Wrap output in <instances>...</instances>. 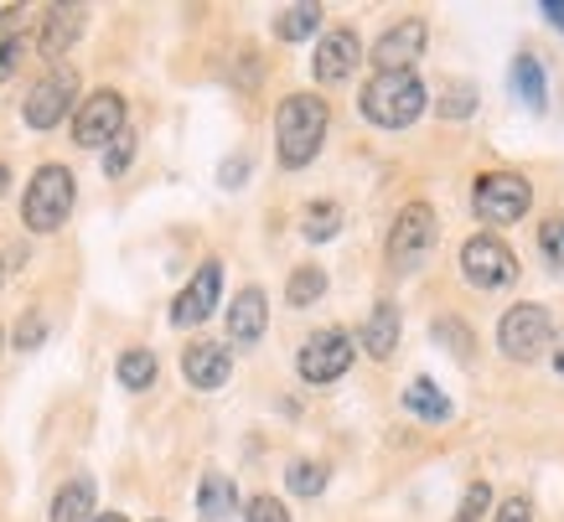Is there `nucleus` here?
Wrapping results in <instances>:
<instances>
[{"mask_svg": "<svg viewBox=\"0 0 564 522\" xmlns=\"http://www.w3.org/2000/svg\"><path fill=\"white\" fill-rule=\"evenodd\" d=\"M430 47V32L425 21H399V26H389V32L373 42V68L378 73H410L414 63H420V52Z\"/></svg>", "mask_w": 564, "mask_h": 522, "instance_id": "9b49d317", "label": "nucleus"}, {"mask_svg": "<svg viewBox=\"0 0 564 522\" xmlns=\"http://www.w3.org/2000/svg\"><path fill=\"white\" fill-rule=\"evenodd\" d=\"M6 186H11V166H0V197H6Z\"/></svg>", "mask_w": 564, "mask_h": 522, "instance_id": "ea45409f", "label": "nucleus"}, {"mask_svg": "<svg viewBox=\"0 0 564 522\" xmlns=\"http://www.w3.org/2000/svg\"><path fill=\"white\" fill-rule=\"evenodd\" d=\"M0 274H6V264H0Z\"/></svg>", "mask_w": 564, "mask_h": 522, "instance_id": "a19ab883", "label": "nucleus"}, {"mask_svg": "<svg viewBox=\"0 0 564 522\" xmlns=\"http://www.w3.org/2000/svg\"><path fill=\"white\" fill-rule=\"evenodd\" d=\"M487 507H492V487H487V481H471L451 522H481V512H487Z\"/></svg>", "mask_w": 564, "mask_h": 522, "instance_id": "7c9ffc66", "label": "nucleus"}, {"mask_svg": "<svg viewBox=\"0 0 564 522\" xmlns=\"http://www.w3.org/2000/svg\"><path fill=\"white\" fill-rule=\"evenodd\" d=\"M120 383H124V388H135V393H140V388H151V383H155V357L145 352V347H130V352L120 357Z\"/></svg>", "mask_w": 564, "mask_h": 522, "instance_id": "bb28decb", "label": "nucleus"}, {"mask_svg": "<svg viewBox=\"0 0 564 522\" xmlns=\"http://www.w3.org/2000/svg\"><path fill=\"white\" fill-rule=\"evenodd\" d=\"M130 161H135V135H130V130H120V135L104 145V176H124V171H130Z\"/></svg>", "mask_w": 564, "mask_h": 522, "instance_id": "c756f323", "label": "nucleus"}, {"mask_svg": "<svg viewBox=\"0 0 564 522\" xmlns=\"http://www.w3.org/2000/svg\"><path fill=\"white\" fill-rule=\"evenodd\" d=\"M435 109H441L445 119H466L471 109H477V88L471 84H445L441 94H435Z\"/></svg>", "mask_w": 564, "mask_h": 522, "instance_id": "c85d7f7f", "label": "nucleus"}, {"mask_svg": "<svg viewBox=\"0 0 564 522\" xmlns=\"http://www.w3.org/2000/svg\"><path fill=\"white\" fill-rule=\"evenodd\" d=\"M435 207L430 203H410L399 218H393L389 233V270L393 274H414L425 270V259L435 253Z\"/></svg>", "mask_w": 564, "mask_h": 522, "instance_id": "20e7f679", "label": "nucleus"}, {"mask_svg": "<svg viewBox=\"0 0 564 522\" xmlns=\"http://www.w3.org/2000/svg\"><path fill=\"white\" fill-rule=\"evenodd\" d=\"M430 337L441 341V347H445L451 357H456V362H471V357H477V337H471V331H466V326H462L456 316H435Z\"/></svg>", "mask_w": 564, "mask_h": 522, "instance_id": "b1692460", "label": "nucleus"}, {"mask_svg": "<svg viewBox=\"0 0 564 522\" xmlns=\"http://www.w3.org/2000/svg\"><path fill=\"white\" fill-rule=\"evenodd\" d=\"M243 522H291V512H285L280 497H254V502L243 507Z\"/></svg>", "mask_w": 564, "mask_h": 522, "instance_id": "473e14b6", "label": "nucleus"}, {"mask_svg": "<svg viewBox=\"0 0 564 522\" xmlns=\"http://www.w3.org/2000/svg\"><path fill=\"white\" fill-rule=\"evenodd\" d=\"M295 497H322L326 491V466L322 460H291V471H285Z\"/></svg>", "mask_w": 564, "mask_h": 522, "instance_id": "cd10ccee", "label": "nucleus"}, {"mask_svg": "<svg viewBox=\"0 0 564 522\" xmlns=\"http://www.w3.org/2000/svg\"><path fill=\"white\" fill-rule=\"evenodd\" d=\"M471 207H477L481 222H518L523 213L533 207V186L529 176H518V171H487V176H477V186H471Z\"/></svg>", "mask_w": 564, "mask_h": 522, "instance_id": "39448f33", "label": "nucleus"}, {"mask_svg": "<svg viewBox=\"0 0 564 522\" xmlns=\"http://www.w3.org/2000/svg\"><path fill=\"white\" fill-rule=\"evenodd\" d=\"M182 372H187L192 388H223L228 383V372H234V357L223 341H192L187 352H182Z\"/></svg>", "mask_w": 564, "mask_h": 522, "instance_id": "dca6fc26", "label": "nucleus"}, {"mask_svg": "<svg viewBox=\"0 0 564 522\" xmlns=\"http://www.w3.org/2000/svg\"><path fill=\"white\" fill-rule=\"evenodd\" d=\"M42 341H47V316H42V311H26L17 326V347L21 352H36Z\"/></svg>", "mask_w": 564, "mask_h": 522, "instance_id": "2f4dec72", "label": "nucleus"}, {"mask_svg": "<svg viewBox=\"0 0 564 522\" xmlns=\"http://www.w3.org/2000/svg\"><path fill=\"white\" fill-rule=\"evenodd\" d=\"M352 347H358V341L347 337V331H337V326L311 331L306 347H301V357H295V368H301L306 383H337V378L352 368Z\"/></svg>", "mask_w": 564, "mask_h": 522, "instance_id": "1a4fd4ad", "label": "nucleus"}, {"mask_svg": "<svg viewBox=\"0 0 564 522\" xmlns=\"http://www.w3.org/2000/svg\"><path fill=\"white\" fill-rule=\"evenodd\" d=\"M120 130H124V99L115 88H99V94H88V99L73 109V140L88 145V151H104Z\"/></svg>", "mask_w": 564, "mask_h": 522, "instance_id": "9d476101", "label": "nucleus"}, {"mask_svg": "<svg viewBox=\"0 0 564 522\" xmlns=\"http://www.w3.org/2000/svg\"><path fill=\"white\" fill-rule=\"evenodd\" d=\"M322 295H326V270H316V264H301L291 274V285H285V301L291 305H316Z\"/></svg>", "mask_w": 564, "mask_h": 522, "instance_id": "a878e982", "label": "nucleus"}, {"mask_svg": "<svg viewBox=\"0 0 564 522\" xmlns=\"http://www.w3.org/2000/svg\"><path fill=\"white\" fill-rule=\"evenodd\" d=\"M301 233H306L311 243H332V238L343 233V207L337 203H311L306 213H301Z\"/></svg>", "mask_w": 564, "mask_h": 522, "instance_id": "5701e85b", "label": "nucleus"}, {"mask_svg": "<svg viewBox=\"0 0 564 522\" xmlns=\"http://www.w3.org/2000/svg\"><path fill=\"white\" fill-rule=\"evenodd\" d=\"M425 104H430V94L414 73H373V78L362 84L358 109L378 130H410L414 119L425 115Z\"/></svg>", "mask_w": 564, "mask_h": 522, "instance_id": "f03ea898", "label": "nucleus"}, {"mask_svg": "<svg viewBox=\"0 0 564 522\" xmlns=\"http://www.w3.org/2000/svg\"><path fill=\"white\" fill-rule=\"evenodd\" d=\"M234 507H239V491H234V481L218 471L203 476V487H197V518L203 522H228L234 518Z\"/></svg>", "mask_w": 564, "mask_h": 522, "instance_id": "a211bd4d", "label": "nucleus"}, {"mask_svg": "<svg viewBox=\"0 0 564 522\" xmlns=\"http://www.w3.org/2000/svg\"><path fill=\"white\" fill-rule=\"evenodd\" d=\"M17 63H21V11L6 6L0 11V84L17 73Z\"/></svg>", "mask_w": 564, "mask_h": 522, "instance_id": "393cba45", "label": "nucleus"}, {"mask_svg": "<svg viewBox=\"0 0 564 522\" xmlns=\"http://www.w3.org/2000/svg\"><path fill=\"white\" fill-rule=\"evenodd\" d=\"M358 57H362L358 32L337 26V32H326L322 42H316V78H322V84H343L347 73L358 68Z\"/></svg>", "mask_w": 564, "mask_h": 522, "instance_id": "4468645a", "label": "nucleus"}, {"mask_svg": "<svg viewBox=\"0 0 564 522\" xmlns=\"http://www.w3.org/2000/svg\"><path fill=\"white\" fill-rule=\"evenodd\" d=\"M492 522H533V502H529V497H508V502L497 507Z\"/></svg>", "mask_w": 564, "mask_h": 522, "instance_id": "f704fd0d", "label": "nucleus"}, {"mask_svg": "<svg viewBox=\"0 0 564 522\" xmlns=\"http://www.w3.org/2000/svg\"><path fill=\"white\" fill-rule=\"evenodd\" d=\"M88 522H130V518H120V512H99V518H88Z\"/></svg>", "mask_w": 564, "mask_h": 522, "instance_id": "58836bf2", "label": "nucleus"}, {"mask_svg": "<svg viewBox=\"0 0 564 522\" xmlns=\"http://www.w3.org/2000/svg\"><path fill=\"white\" fill-rule=\"evenodd\" d=\"M316 26H322V6H316V0L285 6V11L274 17V36H280V42H306Z\"/></svg>", "mask_w": 564, "mask_h": 522, "instance_id": "4be33fe9", "label": "nucleus"}, {"mask_svg": "<svg viewBox=\"0 0 564 522\" xmlns=\"http://www.w3.org/2000/svg\"><path fill=\"white\" fill-rule=\"evenodd\" d=\"M539 243H544L549 264H560L564 270V218H549L544 228H539Z\"/></svg>", "mask_w": 564, "mask_h": 522, "instance_id": "72a5a7b5", "label": "nucleus"}, {"mask_svg": "<svg viewBox=\"0 0 564 522\" xmlns=\"http://www.w3.org/2000/svg\"><path fill=\"white\" fill-rule=\"evenodd\" d=\"M218 295H223V264L218 259H207L203 270L192 274V285L172 301V320L176 326H197V320H207L213 311H218Z\"/></svg>", "mask_w": 564, "mask_h": 522, "instance_id": "f8f14e48", "label": "nucleus"}, {"mask_svg": "<svg viewBox=\"0 0 564 522\" xmlns=\"http://www.w3.org/2000/svg\"><path fill=\"white\" fill-rule=\"evenodd\" d=\"M73 192H78V186H73L68 166H42L32 182H26V197H21L26 228H32V233H57L73 213Z\"/></svg>", "mask_w": 564, "mask_h": 522, "instance_id": "7ed1b4c3", "label": "nucleus"}, {"mask_svg": "<svg viewBox=\"0 0 564 522\" xmlns=\"http://www.w3.org/2000/svg\"><path fill=\"white\" fill-rule=\"evenodd\" d=\"M513 94L529 104V109H544V104H549L544 63H539L533 52H518V63H513Z\"/></svg>", "mask_w": 564, "mask_h": 522, "instance_id": "412c9836", "label": "nucleus"}, {"mask_svg": "<svg viewBox=\"0 0 564 522\" xmlns=\"http://www.w3.org/2000/svg\"><path fill=\"white\" fill-rule=\"evenodd\" d=\"M84 21L88 11L84 6H47V17H42V32H36V52L47 57V63H57L63 52L84 36Z\"/></svg>", "mask_w": 564, "mask_h": 522, "instance_id": "ddd939ff", "label": "nucleus"}, {"mask_svg": "<svg viewBox=\"0 0 564 522\" xmlns=\"http://www.w3.org/2000/svg\"><path fill=\"white\" fill-rule=\"evenodd\" d=\"M94 518V481L88 476H73L63 481V491L52 497V522H88Z\"/></svg>", "mask_w": 564, "mask_h": 522, "instance_id": "6ab92c4d", "label": "nucleus"}, {"mask_svg": "<svg viewBox=\"0 0 564 522\" xmlns=\"http://www.w3.org/2000/svg\"><path fill=\"white\" fill-rule=\"evenodd\" d=\"M404 409H410L414 420H430V424H445L451 414H456V409H451V399H445L430 378H414V383L404 388Z\"/></svg>", "mask_w": 564, "mask_h": 522, "instance_id": "aec40b11", "label": "nucleus"}, {"mask_svg": "<svg viewBox=\"0 0 564 522\" xmlns=\"http://www.w3.org/2000/svg\"><path fill=\"white\" fill-rule=\"evenodd\" d=\"M544 17H549V21H554V26H560V32H564V0H544Z\"/></svg>", "mask_w": 564, "mask_h": 522, "instance_id": "e433bc0d", "label": "nucleus"}, {"mask_svg": "<svg viewBox=\"0 0 564 522\" xmlns=\"http://www.w3.org/2000/svg\"><path fill=\"white\" fill-rule=\"evenodd\" d=\"M78 73L73 68H52L47 78H36L32 94H26V104H21V115H26V124L32 130H57L63 124V115H73L78 109Z\"/></svg>", "mask_w": 564, "mask_h": 522, "instance_id": "0eeeda50", "label": "nucleus"}, {"mask_svg": "<svg viewBox=\"0 0 564 522\" xmlns=\"http://www.w3.org/2000/svg\"><path fill=\"white\" fill-rule=\"evenodd\" d=\"M326 124H332V109H326L322 94H291V99L274 109V151H280V166L301 171L316 161L326 140Z\"/></svg>", "mask_w": 564, "mask_h": 522, "instance_id": "f257e3e1", "label": "nucleus"}, {"mask_svg": "<svg viewBox=\"0 0 564 522\" xmlns=\"http://www.w3.org/2000/svg\"><path fill=\"white\" fill-rule=\"evenodd\" d=\"M549 347H554V372H560V378H564V331H560V337H554V341H549Z\"/></svg>", "mask_w": 564, "mask_h": 522, "instance_id": "4c0bfd02", "label": "nucleus"}, {"mask_svg": "<svg viewBox=\"0 0 564 522\" xmlns=\"http://www.w3.org/2000/svg\"><path fill=\"white\" fill-rule=\"evenodd\" d=\"M462 274L477 290H502L518 280V253L502 238L477 233V238H466V249H462Z\"/></svg>", "mask_w": 564, "mask_h": 522, "instance_id": "6e6552de", "label": "nucleus"}, {"mask_svg": "<svg viewBox=\"0 0 564 522\" xmlns=\"http://www.w3.org/2000/svg\"><path fill=\"white\" fill-rule=\"evenodd\" d=\"M362 352L368 357H378V362H383V357H393V347H399V311H393L389 301H378L373 305V316L362 320Z\"/></svg>", "mask_w": 564, "mask_h": 522, "instance_id": "f3484780", "label": "nucleus"}, {"mask_svg": "<svg viewBox=\"0 0 564 522\" xmlns=\"http://www.w3.org/2000/svg\"><path fill=\"white\" fill-rule=\"evenodd\" d=\"M549 341H554V316L533 301L513 305L502 316V326H497V347H502V357H513V362H533Z\"/></svg>", "mask_w": 564, "mask_h": 522, "instance_id": "423d86ee", "label": "nucleus"}, {"mask_svg": "<svg viewBox=\"0 0 564 522\" xmlns=\"http://www.w3.org/2000/svg\"><path fill=\"white\" fill-rule=\"evenodd\" d=\"M264 326H270V301H264V290L249 285L234 295L228 305V341H239V347H254L264 337Z\"/></svg>", "mask_w": 564, "mask_h": 522, "instance_id": "2eb2a0df", "label": "nucleus"}, {"mask_svg": "<svg viewBox=\"0 0 564 522\" xmlns=\"http://www.w3.org/2000/svg\"><path fill=\"white\" fill-rule=\"evenodd\" d=\"M243 176H249V155H234V161H223V171H218V182L234 192V186H243Z\"/></svg>", "mask_w": 564, "mask_h": 522, "instance_id": "c9c22d12", "label": "nucleus"}]
</instances>
